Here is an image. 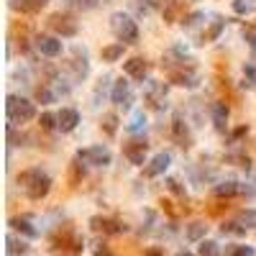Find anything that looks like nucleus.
Returning <instances> with one entry per match:
<instances>
[{"instance_id": "1", "label": "nucleus", "mask_w": 256, "mask_h": 256, "mask_svg": "<svg viewBox=\"0 0 256 256\" xmlns=\"http://www.w3.org/2000/svg\"><path fill=\"white\" fill-rule=\"evenodd\" d=\"M18 185L26 190V195L31 200H41V198H47L49 190H51V177L44 174L41 169H26L18 174Z\"/></svg>"}, {"instance_id": "2", "label": "nucleus", "mask_w": 256, "mask_h": 256, "mask_svg": "<svg viewBox=\"0 0 256 256\" xmlns=\"http://www.w3.org/2000/svg\"><path fill=\"white\" fill-rule=\"evenodd\" d=\"M5 113L10 118V123H26L36 115V108L34 102H28L26 98H18V95H8L5 98Z\"/></svg>"}, {"instance_id": "3", "label": "nucleus", "mask_w": 256, "mask_h": 256, "mask_svg": "<svg viewBox=\"0 0 256 256\" xmlns=\"http://www.w3.org/2000/svg\"><path fill=\"white\" fill-rule=\"evenodd\" d=\"M110 28H113V34L118 36L120 44H133V41H139V28H136V23H133V21L126 16V13H113Z\"/></svg>"}, {"instance_id": "4", "label": "nucleus", "mask_w": 256, "mask_h": 256, "mask_svg": "<svg viewBox=\"0 0 256 256\" xmlns=\"http://www.w3.org/2000/svg\"><path fill=\"white\" fill-rule=\"evenodd\" d=\"M77 159L85 161V164H93V167H108L113 156L105 146H90V149H80Z\"/></svg>"}, {"instance_id": "5", "label": "nucleus", "mask_w": 256, "mask_h": 256, "mask_svg": "<svg viewBox=\"0 0 256 256\" xmlns=\"http://www.w3.org/2000/svg\"><path fill=\"white\" fill-rule=\"evenodd\" d=\"M49 26L54 28L56 34H62V36H74V34H77V23H74V18L67 16V13H54Z\"/></svg>"}, {"instance_id": "6", "label": "nucleus", "mask_w": 256, "mask_h": 256, "mask_svg": "<svg viewBox=\"0 0 256 256\" xmlns=\"http://www.w3.org/2000/svg\"><path fill=\"white\" fill-rule=\"evenodd\" d=\"M146 152H149V144H146L144 139L131 141V144H126V149H123V154H126V159H128L131 164H144Z\"/></svg>"}, {"instance_id": "7", "label": "nucleus", "mask_w": 256, "mask_h": 256, "mask_svg": "<svg viewBox=\"0 0 256 256\" xmlns=\"http://www.w3.org/2000/svg\"><path fill=\"white\" fill-rule=\"evenodd\" d=\"M169 164H172V156L167 152H159L152 161H149V167L144 172H146V177H159V174H164L169 169Z\"/></svg>"}, {"instance_id": "8", "label": "nucleus", "mask_w": 256, "mask_h": 256, "mask_svg": "<svg viewBox=\"0 0 256 256\" xmlns=\"http://www.w3.org/2000/svg\"><path fill=\"white\" fill-rule=\"evenodd\" d=\"M90 225L98 231V233H110V236H115V233H123L126 231V225H120L118 220H110V218H100V215H95L93 220H90Z\"/></svg>"}, {"instance_id": "9", "label": "nucleus", "mask_w": 256, "mask_h": 256, "mask_svg": "<svg viewBox=\"0 0 256 256\" xmlns=\"http://www.w3.org/2000/svg\"><path fill=\"white\" fill-rule=\"evenodd\" d=\"M123 69H126L128 77H133V80H144L146 72H149V64H146V59L133 56V59H128V62H123Z\"/></svg>"}, {"instance_id": "10", "label": "nucleus", "mask_w": 256, "mask_h": 256, "mask_svg": "<svg viewBox=\"0 0 256 256\" xmlns=\"http://www.w3.org/2000/svg\"><path fill=\"white\" fill-rule=\"evenodd\" d=\"M56 120H59V131L69 133V131H74V126L80 123V113L72 110V108H62L59 115H56Z\"/></svg>"}, {"instance_id": "11", "label": "nucleus", "mask_w": 256, "mask_h": 256, "mask_svg": "<svg viewBox=\"0 0 256 256\" xmlns=\"http://www.w3.org/2000/svg\"><path fill=\"white\" fill-rule=\"evenodd\" d=\"M36 47H39L41 54H47V56L62 54V41L54 39V36H39V39H36Z\"/></svg>"}, {"instance_id": "12", "label": "nucleus", "mask_w": 256, "mask_h": 256, "mask_svg": "<svg viewBox=\"0 0 256 256\" xmlns=\"http://www.w3.org/2000/svg\"><path fill=\"white\" fill-rule=\"evenodd\" d=\"M113 102L115 105H123V108H128V102H131V90H128V82L126 80H118L113 85V93H110Z\"/></svg>"}, {"instance_id": "13", "label": "nucleus", "mask_w": 256, "mask_h": 256, "mask_svg": "<svg viewBox=\"0 0 256 256\" xmlns=\"http://www.w3.org/2000/svg\"><path fill=\"white\" fill-rule=\"evenodd\" d=\"M10 228L23 233V236H28V238H36L39 236V231L31 225V218H10Z\"/></svg>"}, {"instance_id": "14", "label": "nucleus", "mask_w": 256, "mask_h": 256, "mask_svg": "<svg viewBox=\"0 0 256 256\" xmlns=\"http://www.w3.org/2000/svg\"><path fill=\"white\" fill-rule=\"evenodd\" d=\"M172 82L182 85V87H195V85H198V72H195V69H179V72H172Z\"/></svg>"}, {"instance_id": "15", "label": "nucleus", "mask_w": 256, "mask_h": 256, "mask_svg": "<svg viewBox=\"0 0 256 256\" xmlns=\"http://www.w3.org/2000/svg\"><path fill=\"white\" fill-rule=\"evenodd\" d=\"M210 113H213V123H215V128L223 131L225 123H228V105H225V102H213Z\"/></svg>"}, {"instance_id": "16", "label": "nucleus", "mask_w": 256, "mask_h": 256, "mask_svg": "<svg viewBox=\"0 0 256 256\" xmlns=\"http://www.w3.org/2000/svg\"><path fill=\"white\" fill-rule=\"evenodd\" d=\"M172 133H174V139L179 141V146H190V131H187V123L182 118H174V123H172Z\"/></svg>"}, {"instance_id": "17", "label": "nucleus", "mask_w": 256, "mask_h": 256, "mask_svg": "<svg viewBox=\"0 0 256 256\" xmlns=\"http://www.w3.org/2000/svg\"><path fill=\"white\" fill-rule=\"evenodd\" d=\"M10 5L16 10H23V13H39L47 5V0H10Z\"/></svg>"}, {"instance_id": "18", "label": "nucleus", "mask_w": 256, "mask_h": 256, "mask_svg": "<svg viewBox=\"0 0 256 256\" xmlns=\"http://www.w3.org/2000/svg\"><path fill=\"white\" fill-rule=\"evenodd\" d=\"M123 56V44H110V47H102V62H118Z\"/></svg>"}, {"instance_id": "19", "label": "nucleus", "mask_w": 256, "mask_h": 256, "mask_svg": "<svg viewBox=\"0 0 256 256\" xmlns=\"http://www.w3.org/2000/svg\"><path fill=\"white\" fill-rule=\"evenodd\" d=\"M238 190H241V187L233 182V179H225V182L215 185V195H218V198H233Z\"/></svg>"}, {"instance_id": "20", "label": "nucleus", "mask_w": 256, "mask_h": 256, "mask_svg": "<svg viewBox=\"0 0 256 256\" xmlns=\"http://www.w3.org/2000/svg\"><path fill=\"white\" fill-rule=\"evenodd\" d=\"M205 231H207V225L200 223V220H195V223L187 225V238H190V241H200V238L205 236Z\"/></svg>"}, {"instance_id": "21", "label": "nucleus", "mask_w": 256, "mask_h": 256, "mask_svg": "<svg viewBox=\"0 0 256 256\" xmlns=\"http://www.w3.org/2000/svg\"><path fill=\"white\" fill-rule=\"evenodd\" d=\"M102 131L108 133V136H115V131H118V115L115 113H105L102 115Z\"/></svg>"}, {"instance_id": "22", "label": "nucleus", "mask_w": 256, "mask_h": 256, "mask_svg": "<svg viewBox=\"0 0 256 256\" xmlns=\"http://www.w3.org/2000/svg\"><path fill=\"white\" fill-rule=\"evenodd\" d=\"M236 223H241L244 228H256V210H241Z\"/></svg>"}, {"instance_id": "23", "label": "nucleus", "mask_w": 256, "mask_h": 256, "mask_svg": "<svg viewBox=\"0 0 256 256\" xmlns=\"http://www.w3.org/2000/svg\"><path fill=\"white\" fill-rule=\"evenodd\" d=\"M200 256H220V249L215 241H203L200 244Z\"/></svg>"}, {"instance_id": "24", "label": "nucleus", "mask_w": 256, "mask_h": 256, "mask_svg": "<svg viewBox=\"0 0 256 256\" xmlns=\"http://www.w3.org/2000/svg\"><path fill=\"white\" fill-rule=\"evenodd\" d=\"M39 123H41V128H44V131H51V128H59V120H56V115H51V113H41V118H39Z\"/></svg>"}, {"instance_id": "25", "label": "nucleus", "mask_w": 256, "mask_h": 256, "mask_svg": "<svg viewBox=\"0 0 256 256\" xmlns=\"http://www.w3.org/2000/svg\"><path fill=\"white\" fill-rule=\"evenodd\" d=\"M244 39L249 44V49L256 54V26H244Z\"/></svg>"}, {"instance_id": "26", "label": "nucleus", "mask_w": 256, "mask_h": 256, "mask_svg": "<svg viewBox=\"0 0 256 256\" xmlns=\"http://www.w3.org/2000/svg\"><path fill=\"white\" fill-rule=\"evenodd\" d=\"M223 23H225V21H215V23H213V28H210L207 34H203V44H207V41H213V39H218V34L223 31Z\"/></svg>"}, {"instance_id": "27", "label": "nucleus", "mask_w": 256, "mask_h": 256, "mask_svg": "<svg viewBox=\"0 0 256 256\" xmlns=\"http://www.w3.org/2000/svg\"><path fill=\"white\" fill-rule=\"evenodd\" d=\"M144 126H146V115H144V113H136V115H133V120L128 123V131L136 133V131H141Z\"/></svg>"}, {"instance_id": "28", "label": "nucleus", "mask_w": 256, "mask_h": 256, "mask_svg": "<svg viewBox=\"0 0 256 256\" xmlns=\"http://www.w3.org/2000/svg\"><path fill=\"white\" fill-rule=\"evenodd\" d=\"M244 77L249 87H256V64H246L244 67Z\"/></svg>"}, {"instance_id": "29", "label": "nucleus", "mask_w": 256, "mask_h": 256, "mask_svg": "<svg viewBox=\"0 0 256 256\" xmlns=\"http://www.w3.org/2000/svg\"><path fill=\"white\" fill-rule=\"evenodd\" d=\"M228 256H256L251 246H231L228 249Z\"/></svg>"}, {"instance_id": "30", "label": "nucleus", "mask_w": 256, "mask_h": 256, "mask_svg": "<svg viewBox=\"0 0 256 256\" xmlns=\"http://www.w3.org/2000/svg\"><path fill=\"white\" fill-rule=\"evenodd\" d=\"M223 233H236V236H241V233H246V228L241 223H223Z\"/></svg>"}, {"instance_id": "31", "label": "nucleus", "mask_w": 256, "mask_h": 256, "mask_svg": "<svg viewBox=\"0 0 256 256\" xmlns=\"http://www.w3.org/2000/svg\"><path fill=\"white\" fill-rule=\"evenodd\" d=\"M5 244H8V251H10V254H28V249H26L23 244L18 246V244H16V241H13V238H10V236L5 238Z\"/></svg>"}, {"instance_id": "32", "label": "nucleus", "mask_w": 256, "mask_h": 256, "mask_svg": "<svg viewBox=\"0 0 256 256\" xmlns=\"http://www.w3.org/2000/svg\"><path fill=\"white\" fill-rule=\"evenodd\" d=\"M36 98H39L41 102H51V100H54V95L49 93L47 87H36Z\"/></svg>"}, {"instance_id": "33", "label": "nucleus", "mask_w": 256, "mask_h": 256, "mask_svg": "<svg viewBox=\"0 0 256 256\" xmlns=\"http://www.w3.org/2000/svg\"><path fill=\"white\" fill-rule=\"evenodd\" d=\"M233 10H236V13H249L251 5L246 3V0H236V3H233Z\"/></svg>"}, {"instance_id": "34", "label": "nucleus", "mask_w": 256, "mask_h": 256, "mask_svg": "<svg viewBox=\"0 0 256 256\" xmlns=\"http://www.w3.org/2000/svg\"><path fill=\"white\" fill-rule=\"evenodd\" d=\"M167 185H169V190H172V192H179V195H182V187H179V182H177V179H169Z\"/></svg>"}, {"instance_id": "35", "label": "nucleus", "mask_w": 256, "mask_h": 256, "mask_svg": "<svg viewBox=\"0 0 256 256\" xmlns=\"http://www.w3.org/2000/svg\"><path fill=\"white\" fill-rule=\"evenodd\" d=\"M144 256H164V254H161V251H159V249H149V251H146V254H144Z\"/></svg>"}, {"instance_id": "36", "label": "nucleus", "mask_w": 256, "mask_h": 256, "mask_svg": "<svg viewBox=\"0 0 256 256\" xmlns=\"http://www.w3.org/2000/svg\"><path fill=\"white\" fill-rule=\"evenodd\" d=\"M174 256H192L190 251H179V254H174Z\"/></svg>"}]
</instances>
